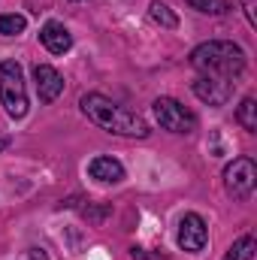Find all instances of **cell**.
<instances>
[{"label":"cell","mask_w":257,"mask_h":260,"mask_svg":"<svg viewBox=\"0 0 257 260\" xmlns=\"http://www.w3.org/2000/svg\"><path fill=\"white\" fill-rule=\"evenodd\" d=\"M82 112H85L97 127H103L106 133H115V136H136V139H145V136L151 133L148 121H145L142 115H136V112H130L124 106L112 103V100L103 97V94H85V97H82Z\"/></svg>","instance_id":"obj_1"},{"label":"cell","mask_w":257,"mask_h":260,"mask_svg":"<svg viewBox=\"0 0 257 260\" xmlns=\"http://www.w3.org/2000/svg\"><path fill=\"white\" fill-rule=\"evenodd\" d=\"M191 64L203 76H221V79H236L245 70V52L236 43H224V40H212L203 43L191 52Z\"/></svg>","instance_id":"obj_2"},{"label":"cell","mask_w":257,"mask_h":260,"mask_svg":"<svg viewBox=\"0 0 257 260\" xmlns=\"http://www.w3.org/2000/svg\"><path fill=\"white\" fill-rule=\"evenodd\" d=\"M0 100L9 118H24L27 115V88H24V70L18 61H3L0 64Z\"/></svg>","instance_id":"obj_3"},{"label":"cell","mask_w":257,"mask_h":260,"mask_svg":"<svg viewBox=\"0 0 257 260\" xmlns=\"http://www.w3.org/2000/svg\"><path fill=\"white\" fill-rule=\"evenodd\" d=\"M151 112H154L157 124L170 133H194L197 130V115L173 97H157L151 103Z\"/></svg>","instance_id":"obj_4"},{"label":"cell","mask_w":257,"mask_h":260,"mask_svg":"<svg viewBox=\"0 0 257 260\" xmlns=\"http://www.w3.org/2000/svg\"><path fill=\"white\" fill-rule=\"evenodd\" d=\"M254 185H257V167L251 157H236L233 164H227V170H224L227 194H233L236 200H245V197H251Z\"/></svg>","instance_id":"obj_5"},{"label":"cell","mask_w":257,"mask_h":260,"mask_svg":"<svg viewBox=\"0 0 257 260\" xmlns=\"http://www.w3.org/2000/svg\"><path fill=\"white\" fill-rule=\"evenodd\" d=\"M233 88H236V82L233 79H221V76H203L200 73L194 79V94L203 103H209V106H224L233 97Z\"/></svg>","instance_id":"obj_6"},{"label":"cell","mask_w":257,"mask_h":260,"mask_svg":"<svg viewBox=\"0 0 257 260\" xmlns=\"http://www.w3.org/2000/svg\"><path fill=\"white\" fill-rule=\"evenodd\" d=\"M209 242V227L206 221L197 215V212H188L182 221H179V248L188 251V254H200Z\"/></svg>","instance_id":"obj_7"},{"label":"cell","mask_w":257,"mask_h":260,"mask_svg":"<svg viewBox=\"0 0 257 260\" xmlns=\"http://www.w3.org/2000/svg\"><path fill=\"white\" fill-rule=\"evenodd\" d=\"M34 79H37V91H40V103H52L64 94V76L49 64L34 67Z\"/></svg>","instance_id":"obj_8"},{"label":"cell","mask_w":257,"mask_h":260,"mask_svg":"<svg viewBox=\"0 0 257 260\" xmlns=\"http://www.w3.org/2000/svg\"><path fill=\"white\" fill-rule=\"evenodd\" d=\"M88 176L94 179V182H100V185H118V182H124V167L115 160V157H94L91 164H88Z\"/></svg>","instance_id":"obj_9"},{"label":"cell","mask_w":257,"mask_h":260,"mask_svg":"<svg viewBox=\"0 0 257 260\" xmlns=\"http://www.w3.org/2000/svg\"><path fill=\"white\" fill-rule=\"evenodd\" d=\"M40 40H43V46L52 55H64V52L73 49V37H70V30H67L61 21H46L43 30H40Z\"/></svg>","instance_id":"obj_10"},{"label":"cell","mask_w":257,"mask_h":260,"mask_svg":"<svg viewBox=\"0 0 257 260\" xmlns=\"http://www.w3.org/2000/svg\"><path fill=\"white\" fill-rule=\"evenodd\" d=\"M148 18H151L154 24L167 27V30H176V27H179V15H176L167 3H160V0H151V6H148Z\"/></svg>","instance_id":"obj_11"},{"label":"cell","mask_w":257,"mask_h":260,"mask_svg":"<svg viewBox=\"0 0 257 260\" xmlns=\"http://www.w3.org/2000/svg\"><path fill=\"white\" fill-rule=\"evenodd\" d=\"M254 251H257L254 236H239V239L227 248L224 260H254Z\"/></svg>","instance_id":"obj_12"},{"label":"cell","mask_w":257,"mask_h":260,"mask_svg":"<svg viewBox=\"0 0 257 260\" xmlns=\"http://www.w3.org/2000/svg\"><path fill=\"white\" fill-rule=\"evenodd\" d=\"M236 121L242 124V130L257 133V103H254V97H245V100L239 103V109H236Z\"/></svg>","instance_id":"obj_13"},{"label":"cell","mask_w":257,"mask_h":260,"mask_svg":"<svg viewBox=\"0 0 257 260\" xmlns=\"http://www.w3.org/2000/svg\"><path fill=\"white\" fill-rule=\"evenodd\" d=\"M185 3L203 15H227L230 12V0H185Z\"/></svg>","instance_id":"obj_14"},{"label":"cell","mask_w":257,"mask_h":260,"mask_svg":"<svg viewBox=\"0 0 257 260\" xmlns=\"http://www.w3.org/2000/svg\"><path fill=\"white\" fill-rule=\"evenodd\" d=\"M27 27V18L24 15H0V34L3 37H15Z\"/></svg>","instance_id":"obj_15"},{"label":"cell","mask_w":257,"mask_h":260,"mask_svg":"<svg viewBox=\"0 0 257 260\" xmlns=\"http://www.w3.org/2000/svg\"><path fill=\"white\" fill-rule=\"evenodd\" d=\"M254 6H257V0H242V9H245V18H248V24H257Z\"/></svg>","instance_id":"obj_16"},{"label":"cell","mask_w":257,"mask_h":260,"mask_svg":"<svg viewBox=\"0 0 257 260\" xmlns=\"http://www.w3.org/2000/svg\"><path fill=\"white\" fill-rule=\"evenodd\" d=\"M3 148H9V139H0V151H3Z\"/></svg>","instance_id":"obj_17"}]
</instances>
